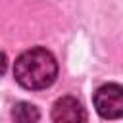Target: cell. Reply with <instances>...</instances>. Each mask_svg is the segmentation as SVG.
<instances>
[{"label": "cell", "mask_w": 123, "mask_h": 123, "mask_svg": "<svg viewBox=\"0 0 123 123\" xmlns=\"http://www.w3.org/2000/svg\"><path fill=\"white\" fill-rule=\"evenodd\" d=\"M52 119L54 121H69V123H77V121H86V113L83 104L73 98V96H63L60 100H56L54 108H52Z\"/></svg>", "instance_id": "3957f363"}, {"label": "cell", "mask_w": 123, "mask_h": 123, "mask_svg": "<svg viewBox=\"0 0 123 123\" xmlns=\"http://www.w3.org/2000/svg\"><path fill=\"white\" fill-rule=\"evenodd\" d=\"M92 102L100 117L104 119L123 117V85L108 83V85L98 86Z\"/></svg>", "instance_id": "7a4b0ae2"}, {"label": "cell", "mask_w": 123, "mask_h": 123, "mask_svg": "<svg viewBox=\"0 0 123 123\" xmlns=\"http://www.w3.org/2000/svg\"><path fill=\"white\" fill-rule=\"evenodd\" d=\"M12 117L15 121H21V123H29V121H38L40 119V113L37 110V106L29 104V102H17L12 110Z\"/></svg>", "instance_id": "277c9868"}, {"label": "cell", "mask_w": 123, "mask_h": 123, "mask_svg": "<svg viewBox=\"0 0 123 123\" xmlns=\"http://www.w3.org/2000/svg\"><path fill=\"white\" fill-rule=\"evenodd\" d=\"M15 81L27 90L48 88L58 77V62L54 54L42 46L21 52L13 63Z\"/></svg>", "instance_id": "6da1fadb"}, {"label": "cell", "mask_w": 123, "mask_h": 123, "mask_svg": "<svg viewBox=\"0 0 123 123\" xmlns=\"http://www.w3.org/2000/svg\"><path fill=\"white\" fill-rule=\"evenodd\" d=\"M6 69H8V58H6L4 52H0V75H2Z\"/></svg>", "instance_id": "5b68a950"}]
</instances>
